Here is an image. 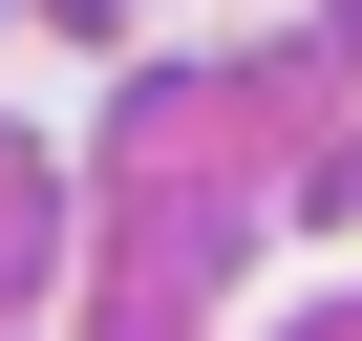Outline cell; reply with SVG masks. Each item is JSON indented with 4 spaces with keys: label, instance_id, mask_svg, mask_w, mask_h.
Returning <instances> with one entry per match:
<instances>
[]
</instances>
